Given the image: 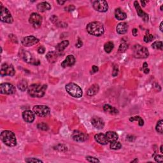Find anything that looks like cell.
Instances as JSON below:
<instances>
[{"label": "cell", "instance_id": "obj_47", "mask_svg": "<svg viewBox=\"0 0 163 163\" xmlns=\"http://www.w3.org/2000/svg\"><path fill=\"white\" fill-rule=\"evenodd\" d=\"M143 72H144L145 73H146V74H147V73H149V71H150V69L148 68H143Z\"/></svg>", "mask_w": 163, "mask_h": 163}, {"label": "cell", "instance_id": "obj_40", "mask_svg": "<svg viewBox=\"0 0 163 163\" xmlns=\"http://www.w3.org/2000/svg\"><path fill=\"white\" fill-rule=\"evenodd\" d=\"M118 73H119V68L117 66H114L113 68V72H112V75L113 76H117L118 75Z\"/></svg>", "mask_w": 163, "mask_h": 163}, {"label": "cell", "instance_id": "obj_7", "mask_svg": "<svg viewBox=\"0 0 163 163\" xmlns=\"http://www.w3.org/2000/svg\"><path fill=\"white\" fill-rule=\"evenodd\" d=\"M0 4H1V21L5 23L12 24L14 21V19L10 12L7 8L3 6L1 3H0Z\"/></svg>", "mask_w": 163, "mask_h": 163}, {"label": "cell", "instance_id": "obj_30", "mask_svg": "<svg viewBox=\"0 0 163 163\" xmlns=\"http://www.w3.org/2000/svg\"><path fill=\"white\" fill-rule=\"evenodd\" d=\"M152 47L153 49L156 50H162L163 49V44L161 41H155L154 43H153L152 45Z\"/></svg>", "mask_w": 163, "mask_h": 163}, {"label": "cell", "instance_id": "obj_45", "mask_svg": "<svg viewBox=\"0 0 163 163\" xmlns=\"http://www.w3.org/2000/svg\"><path fill=\"white\" fill-rule=\"evenodd\" d=\"M132 33H133V35L134 36H136L137 35H138V30H137V29H136V28L133 29V31H132Z\"/></svg>", "mask_w": 163, "mask_h": 163}, {"label": "cell", "instance_id": "obj_42", "mask_svg": "<svg viewBox=\"0 0 163 163\" xmlns=\"http://www.w3.org/2000/svg\"><path fill=\"white\" fill-rule=\"evenodd\" d=\"M83 45V42L80 39H78L77 43H76V47L77 48H80Z\"/></svg>", "mask_w": 163, "mask_h": 163}, {"label": "cell", "instance_id": "obj_6", "mask_svg": "<svg viewBox=\"0 0 163 163\" xmlns=\"http://www.w3.org/2000/svg\"><path fill=\"white\" fill-rule=\"evenodd\" d=\"M33 110L35 114L41 117L48 116L50 112V108L45 105H36L34 106Z\"/></svg>", "mask_w": 163, "mask_h": 163}, {"label": "cell", "instance_id": "obj_10", "mask_svg": "<svg viewBox=\"0 0 163 163\" xmlns=\"http://www.w3.org/2000/svg\"><path fill=\"white\" fill-rule=\"evenodd\" d=\"M0 91L1 94L10 95L15 92V87L9 83H3L0 85Z\"/></svg>", "mask_w": 163, "mask_h": 163}, {"label": "cell", "instance_id": "obj_51", "mask_svg": "<svg viewBox=\"0 0 163 163\" xmlns=\"http://www.w3.org/2000/svg\"><path fill=\"white\" fill-rule=\"evenodd\" d=\"M138 159H135V160H133V161H131V162H138Z\"/></svg>", "mask_w": 163, "mask_h": 163}, {"label": "cell", "instance_id": "obj_15", "mask_svg": "<svg viewBox=\"0 0 163 163\" xmlns=\"http://www.w3.org/2000/svg\"><path fill=\"white\" fill-rule=\"evenodd\" d=\"M134 6H135V7L136 10L137 14H138V15L140 16V17H141L145 22H148L149 19V15H148V14H146L145 12H144L142 10V9L141 8V7H140L138 2L137 1H135V2H134Z\"/></svg>", "mask_w": 163, "mask_h": 163}, {"label": "cell", "instance_id": "obj_20", "mask_svg": "<svg viewBox=\"0 0 163 163\" xmlns=\"http://www.w3.org/2000/svg\"><path fill=\"white\" fill-rule=\"evenodd\" d=\"M127 30H128V25L126 22H120L116 28L117 32L120 34H126Z\"/></svg>", "mask_w": 163, "mask_h": 163}, {"label": "cell", "instance_id": "obj_16", "mask_svg": "<svg viewBox=\"0 0 163 163\" xmlns=\"http://www.w3.org/2000/svg\"><path fill=\"white\" fill-rule=\"evenodd\" d=\"M91 124L95 128L98 129H103L105 126L104 120L100 117H94L91 119Z\"/></svg>", "mask_w": 163, "mask_h": 163}, {"label": "cell", "instance_id": "obj_9", "mask_svg": "<svg viewBox=\"0 0 163 163\" xmlns=\"http://www.w3.org/2000/svg\"><path fill=\"white\" fill-rule=\"evenodd\" d=\"M0 72H1V76H14L15 73L14 66L7 63L3 64Z\"/></svg>", "mask_w": 163, "mask_h": 163}, {"label": "cell", "instance_id": "obj_28", "mask_svg": "<svg viewBox=\"0 0 163 163\" xmlns=\"http://www.w3.org/2000/svg\"><path fill=\"white\" fill-rule=\"evenodd\" d=\"M17 87L19 90H21V91H26V89L28 88V83L26 81L24 80H22L19 82Z\"/></svg>", "mask_w": 163, "mask_h": 163}, {"label": "cell", "instance_id": "obj_18", "mask_svg": "<svg viewBox=\"0 0 163 163\" xmlns=\"http://www.w3.org/2000/svg\"><path fill=\"white\" fill-rule=\"evenodd\" d=\"M75 58L73 55H69L66 57V58L61 63V66L63 68H66V67H70L75 65Z\"/></svg>", "mask_w": 163, "mask_h": 163}, {"label": "cell", "instance_id": "obj_41", "mask_svg": "<svg viewBox=\"0 0 163 163\" xmlns=\"http://www.w3.org/2000/svg\"><path fill=\"white\" fill-rule=\"evenodd\" d=\"M45 47L43 46H41L39 48H38V52L40 54H42L45 53Z\"/></svg>", "mask_w": 163, "mask_h": 163}, {"label": "cell", "instance_id": "obj_29", "mask_svg": "<svg viewBox=\"0 0 163 163\" xmlns=\"http://www.w3.org/2000/svg\"><path fill=\"white\" fill-rule=\"evenodd\" d=\"M114 48V44L112 41H108L104 45V50L107 53H110Z\"/></svg>", "mask_w": 163, "mask_h": 163}, {"label": "cell", "instance_id": "obj_3", "mask_svg": "<svg viewBox=\"0 0 163 163\" xmlns=\"http://www.w3.org/2000/svg\"><path fill=\"white\" fill-rule=\"evenodd\" d=\"M1 139L6 145L15 146L17 145V139L15 134L10 131H4L1 133Z\"/></svg>", "mask_w": 163, "mask_h": 163}, {"label": "cell", "instance_id": "obj_38", "mask_svg": "<svg viewBox=\"0 0 163 163\" xmlns=\"http://www.w3.org/2000/svg\"><path fill=\"white\" fill-rule=\"evenodd\" d=\"M25 161L26 162L31 163V162H43L42 161L40 160V159H38L36 158H28L25 160Z\"/></svg>", "mask_w": 163, "mask_h": 163}, {"label": "cell", "instance_id": "obj_23", "mask_svg": "<svg viewBox=\"0 0 163 163\" xmlns=\"http://www.w3.org/2000/svg\"><path fill=\"white\" fill-rule=\"evenodd\" d=\"M105 135L107 136L108 142L110 143L117 141L118 138H119V136H118L117 134L114 131H108L107 132Z\"/></svg>", "mask_w": 163, "mask_h": 163}, {"label": "cell", "instance_id": "obj_26", "mask_svg": "<svg viewBox=\"0 0 163 163\" xmlns=\"http://www.w3.org/2000/svg\"><path fill=\"white\" fill-rule=\"evenodd\" d=\"M103 110L105 111L111 115H117L119 113V111L116 108L110 106L109 105H105L103 107Z\"/></svg>", "mask_w": 163, "mask_h": 163}, {"label": "cell", "instance_id": "obj_46", "mask_svg": "<svg viewBox=\"0 0 163 163\" xmlns=\"http://www.w3.org/2000/svg\"><path fill=\"white\" fill-rule=\"evenodd\" d=\"M135 138H134L133 136H127V140H129V142H133L135 140Z\"/></svg>", "mask_w": 163, "mask_h": 163}, {"label": "cell", "instance_id": "obj_48", "mask_svg": "<svg viewBox=\"0 0 163 163\" xmlns=\"http://www.w3.org/2000/svg\"><path fill=\"white\" fill-rule=\"evenodd\" d=\"M162 24H163V22H161V24H160V26H159V29H160V30H161V32L163 31V30H162Z\"/></svg>", "mask_w": 163, "mask_h": 163}, {"label": "cell", "instance_id": "obj_49", "mask_svg": "<svg viewBox=\"0 0 163 163\" xmlns=\"http://www.w3.org/2000/svg\"><path fill=\"white\" fill-rule=\"evenodd\" d=\"M141 3H142V6H144V7H145V5H146V4H145V3H147V1H141Z\"/></svg>", "mask_w": 163, "mask_h": 163}, {"label": "cell", "instance_id": "obj_31", "mask_svg": "<svg viewBox=\"0 0 163 163\" xmlns=\"http://www.w3.org/2000/svg\"><path fill=\"white\" fill-rule=\"evenodd\" d=\"M122 147V145L120 142H118L117 141L111 142L110 144V149L113 150H119Z\"/></svg>", "mask_w": 163, "mask_h": 163}, {"label": "cell", "instance_id": "obj_19", "mask_svg": "<svg viewBox=\"0 0 163 163\" xmlns=\"http://www.w3.org/2000/svg\"><path fill=\"white\" fill-rule=\"evenodd\" d=\"M94 138H95L96 141L101 145H107L108 143L106 135H104V134H103V133H100V134H97V135H96L94 136Z\"/></svg>", "mask_w": 163, "mask_h": 163}, {"label": "cell", "instance_id": "obj_4", "mask_svg": "<svg viewBox=\"0 0 163 163\" xmlns=\"http://www.w3.org/2000/svg\"><path fill=\"white\" fill-rule=\"evenodd\" d=\"M65 89L66 91L68 92V93L69 95H71L72 96L76 98L82 97L83 94L82 89L78 85L74 84V83H69L66 85Z\"/></svg>", "mask_w": 163, "mask_h": 163}, {"label": "cell", "instance_id": "obj_13", "mask_svg": "<svg viewBox=\"0 0 163 163\" xmlns=\"http://www.w3.org/2000/svg\"><path fill=\"white\" fill-rule=\"evenodd\" d=\"M72 138L75 142H83L87 140V136L79 131H74L72 135Z\"/></svg>", "mask_w": 163, "mask_h": 163}, {"label": "cell", "instance_id": "obj_53", "mask_svg": "<svg viewBox=\"0 0 163 163\" xmlns=\"http://www.w3.org/2000/svg\"><path fill=\"white\" fill-rule=\"evenodd\" d=\"M161 10L162 11V5L161 6Z\"/></svg>", "mask_w": 163, "mask_h": 163}, {"label": "cell", "instance_id": "obj_52", "mask_svg": "<svg viewBox=\"0 0 163 163\" xmlns=\"http://www.w3.org/2000/svg\"><path fill=\"white\" fill-rule=\"evenodd\" d=\"M162 147H163V146H162V145H161V147H160V149H161V153H163Z\"/></svg>", "mask_w": 163, "mask_h": 163}, {"label": "cell", "instance_id": "obj_24", "mask_svg": "<svg viewBox=\"0 0 163 163\" xmlns=\"http://www.w3.org/2000/svg\"><path fill=\"white\" fill-rule=\"evenodd\" d=\"M115 17L119 21H123L127 18V15L125 12L121 10L120 8H117L115 11Z\"/></svg>", "mask_w": 163, "mask_h": 163}, {"label": "cell", "instance_id": "obj_44", "mask_svg": "<svg viewBox=\"0 0 163 163\" xmlns=\"http://www.w3.org/2000/svg\"><path fill=\"white\" fill-rule=\"evenodd\" d=\"M66 10H67V11H69V12H71V11H73V10L75 9V6H73V5H69L68 7H67L65 8Z\"/></svg>", "mask_w": 163, "mask_h": 163}, {"label": "cell", "instance_id": "obj_8", "mask_svg": "<svg viewBox=\"0 0 163 163\" xmlns=\"http://www.w3.org/2000/svg\"><path fill=\"white\" fill-rule=\"evenodd\" d=\"M42 17L40 15L37 14V13H33L29 19V22L30 23L33 25L34 28H38L40 27V25L42 23Z\"/></svg>", "mask_w": 163, "mask_h": 163}, {"label": "cell", "instance_id": "obj_25", "mask_svg": "<svg viewBox=\"0 0 163 163\" xmlns=\"http://www.w3.org/2000/svg\"><path fill=\"white\" fill-rule=\"evenodd\" d=\"M68 45H69V41L68 40H64L61 41V42L59 43V44H57V46L56 47V52H63V51L68 46Z\"/></svg>", "mask_w": 163, "mask_h": 163}, {"label": "cell", "instance_id": "obj_35", "mask_svg": "<svg viewBox=\"0 0 163 163\" xmlns=\"http://www.w3.org/2000/svg\"><path fill=\"white\" fill-rule=\"evenodd\" d=\"M37 127L38 129L40 130H42V131H47L48 129H49V126H48L47 124L45 123L38 124Z\"/></svg>", "mask_w": 163, "mask_h": 163}, {"label": "cell", "instance_id": "obj_12", "mask_svg": "<svg viewBox=\"0 0 163 163\" xmlns=\"http://www.w3.org/2000/svg\"><path fill=\"white\" fill-rule=\"evenodd\" d=\"M39 40L33 36H29L24 37L22 40V43L25 47H31L38 43Z\"/></svg>", "mask_w": 163, "mask_h": 163}, {"label": "cell", "instance_id": "obj_17", "mask_svg": "<svg viewBox=\"0 0 163 163\" xmlns=\"http://www.w3.org/2000/svg\"><path fill=\"white\" fill-rule=\"evenodd\" d=\"M22 117L24 121L28 123H32L35 119L34 113L31 110H25L22 113Z\"/></svg>", "mask_w": 163, "mask_h": 163}, {"label": "cell", "instance_id": "obj_22", "mask_svg": "<svg viewBox=\"0 0 163 163\" xmlns=\"http://www.w3.org/2000/svg\"><path fill=\"white\" fill-rule=\"evenodd\" d=\"M51 8V5L49 4L48 2L44 1L40 3L39 4H38L37 5V10L39 12H45L47 10H49Z\"/></svg>", "mask_w": 163, "mask_h": 163}, {"label": "cell", "instance_id": "obj_5", "mask_svg": "<svg viewBox=\"0 0 163 163\" xmlns=\"http://www.w3.org/2000/svg\"><path fill=\"white\" fill-rule=\"evenodd\" d=\"M133 56L138 59H145L149 56V51L146 48L140 45H135L133 49Z\"/></svg>", "mask_w": 163, "mask_h": 163}, {"label": "cell", "instance_id": "obj_14", "mask_svg": "<svg viewBox=\"0 0 163 163\" xmlns=\"http://www.w3.org/2000/svg\"><path fill=\"white\" fill-rule=\"evenodd\" d=\"M22 58H23V59L25 62L30 64H32V65H38L40 64L39 61L35 59L33 56H32V54L29 52H27V51H25V52H23V54H22Z\"/></svg>", "mask_w": 163, "mask_h": 163}, {"label": "cell", "instance_id": "obj_32", "mask_svg": "<svg viewBox=\"0 0 163 163\" xmlns=\"http://www.w3.org/2000/svg\"><path fill=\"white\" fill-rule=\"evenodd\" d=\"M163 120H160L159 121H158V122L156 125V127L155 129L157 131V132L159 133L160 134H162L163 133Z\"/></svg>", "mask_w": 163, "mask_h": 163}, {"label": "cell", "instance_id": "obj_1", "mask_svg": "<svg viewBox=\"0 0 163 163\" xmlns=\"http://www.w3.org/2000/svg\"><path fill=\"white\" fill-rule=\"evenodd\" d=\"M88 33L96 36H100L104 33L105 29L102 23L100 22H92L88 24L86 27Z\"/></svg>", "mask_w": 163, "mask_h": 163}, {"label": "cell", "instance_id": "obj_11", "mask_svg": "<svg viewBox=\"0 0 163 163\" xmlns=\"http://www.w3.org/2000/svg\"><path fill=\"white\" fill-rule=\"evenodd\" d=\"M93 7L98 12H106L108 9V5L106 1H95L93 2Z\"/></svg>", "mask_w": 163, "mask_h": 163}, {"label": "cell", "instance_id": "obj_27", "mask_svg": "<svg viewBox=\"0 0 163 163\" xmlns=\"http://www.w3.org/2000/svg\"><path fill=\"white\" fill-rule=\"evenodd\" d=\"M99 89H100V87H99V85L98 84H93L88 89V91L87 92V94L89 96H94L95 94H96L98 93Z\"/></svg>", "mask_w": 163, "mask_h": 163}, {"label": "cell", "instance_id": "obj_33", "mask_svg": "<svg viewBox=\"0 0 163 163\" xmlns=\"http://www.w3.org/2000/svg\"><path fill=\"white\" fill-rule=\"evenodd\" d=\"M154 37L152 34H149V32L146 31V33L144 36V38H143V40L145 41V43H148L150 42V41H152L153 39H154Z\"/></svg>", "mask_w": 163, "mask_h": 163}, {"label": "cell", "instance_id": "obj_37", "mask_svg": "<svg viewBox=\"0 0 163 163\" xmlns=\"http://www.w3.org/2000/svg\"><path fill=\"white\" fill-rule=\"evenodd\" d=\"M86 160L90 162H100L99 159L94 157H91V156H87V157H86Z\"/></svg>", "mask_w": 163, "mask_h": 163}, {"label": "cell", "instance_id": "obj_50", "mask_svg": "<svg viewBox=\"0 0 163 163\" xmlns=\"http://www.w3.org/2000/svg\"><path fill=\"white\" fill-rule=\"evenodd\" d=\"M57 3H59V5H63L64 3H65L66 1H57Z\"/></svg>", "mask_w": 163, "mask_h": 163}, {"label": "cell", "instance_id": "obj_2", "mask_svg": "<svg viewBox=\"0 0 163 163\" xmlns=\"http://www.w3.org/2000/svg\"><path fill=\"white\" fill-rule=\"evenodd\" d=\"M47 88V85L32 84L28 87V93L33 98H42Z\"/></svg>", "mask_w": 163, "mask_h": 163}, {"label": "cell", "instance_id": "obj_43", "mask_svg": "<svg viewBox=\"0 0 163 163\" xmlns=\"http://www.w3.org/2000/svg\"><path fill=\"white\" fill-rule=\"evenodd\" d=\"M92 73H96L98 72V70H99V68H98V67L96 66H92Z\"/></svg>", "mask_w": 163, "mask_h": 163}, {"label": "cell", "instance_id": "obj_34", "mask_svg": "<svg viewBox=\"0 0 163 163\" xmlns=\"http://www.w3.org/2000/svg\"><path fill=\"white\" fill-rule=\"evenodd\" d=\"M129 120H130V121H134V120L138 121V124L140 126H143V124H144V121H143V120L142 119V118L139 116L131 117Z\"/></svg>", "mask_w": 163, "mask_h": 163}, {"label": "cell", "instance_id": "obj_36", "mask_svg": "<svg viewBox=\"0 0 163 163\" xmlns=\"http://www.w3.org/2000/svg\"><path fill=\"white\" fill-rule=\"evenodd\" d=\"M127 48H128V45L126 43H122L120 45L119 51L120 52H124L127 49Z\"/></svg>", "mask_w": 163, "mask_h": 163}, {"label": "cell", "instance_id": "obj_21", "mask_svg": "<svg viewBox=\"0 0 163 163\" xmlns=\"http://www.w3.org/2000/svg\"><path fill=\"white\" fill-rule=\"evenodd\" d=\"M59 54L57 52H54V51H51L47 54V59L48 61L51 63H55L58 59Z\"/></svg>", "mask_w": 163, "mask_h": 163}, {"label": "cell", "instance_id": "obj_39", "mask_svg": "<svg viewBox=\"0 0 163 163\" xmlns=\"http://www.w3.org/2000/svg\"><path fill=\"white\" fill-rule=\"evenodd\" d=\"M155 161L158 162H163V157L161 155H156L155 157Z\"/></svg>", "mask_w": 163, "mask_h": 163}]
</instances>
